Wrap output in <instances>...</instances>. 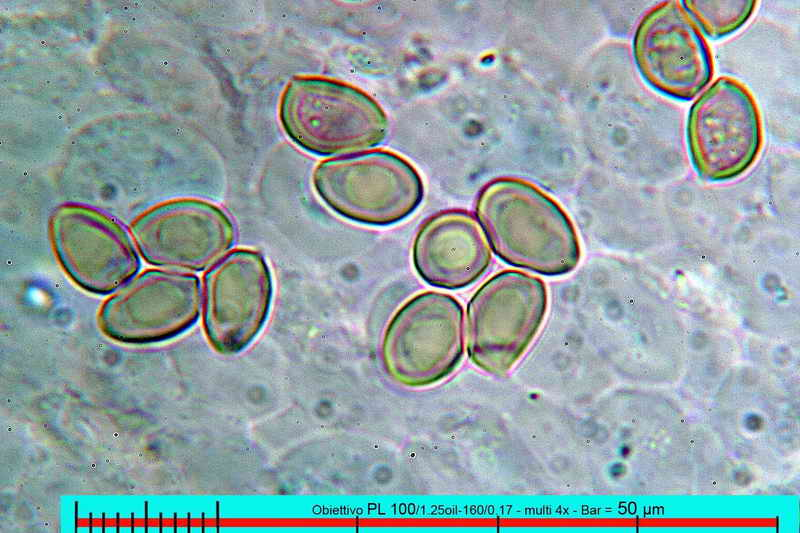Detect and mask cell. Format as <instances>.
<instances>
[{"label": "cell", "instance_id": "cell-1", "mask_svg": "<svg viewBox=\"0 0 800 533\" xmlns=\"http://www.w3.org/2000/svg\"><path fill=\"white\" fill-rule=\"evenodd\" d=\"M476 215L489 245L509 265L561 276L580 261V241L570 217L530 182L490 181L479 192Z\"/></svg>", "mask_w": 800, "mask_h": 533}, {"label": "cell", "instance_id": "cell-8", "mask_svg": "<svg viewBox=\"0 0 800 533\" xmlns=\"http://www.w3.org/2000/svg\"><path fill=\"white\" fill-rule=\"evenodd\" d=\"M273 281L263 255L238 248L225 254L203 279V322L212 347L225 355L250 345L263 328Z\"/></svg>", "mask_w": 800, "mask_h": 533}, {"label": "cell", "instance_id": "cell-4", "mask_svg": "<svg viewBox=\"0 0 800 533\" xmlns=\"http://www.w3.org/2000/svg\"><path fill=\"white\" fill-rule=\"evenodd\" d=\"M548 303L539 277L503 270L482 284L467 306V352L493 375L507 373L538 333Z\"/></svg>", "mask_w": 800, "mask_h": 533}, {"label": "cell", "instance_id": "cell-3", "mask_svg": "<svg viewBox=\"0 0 800 533\" xmlns=\"http://www.w3.org/2000/svg\"><path fill=\"white\" fill-rule=\"evenodd\" d=\"M312 183L334 213L368 226L402 221L416 210L424 194L415 167L384 149L323 160L313 171Z\"/></svg>", "mask_w": 800, "mask_h": 533}, {"label": "cell", "instance_id": "cell-9", "mask_svg": "<svg viewBox=\"0 0 800 533\" xmlns=\"http://www.w3.org/2000/svg\"><path fill=\"white\" fill-rule=\"evenodd\" d=\"M201 304L199 278L172 270L149 269L129 280L100 312L103 330L126 342L171 337L192 325Z\"/></svg>", "mask_w": 800, "mask_h": 533}, {"label": "cell", "instance_id": "cell-11", "mask_svg": "<svg viewBox=\"0 0 800 533\" xmlns=\"http://www.w3.org/2000/svg\"><path fill=\"white\" fill-rule=\"evenodd\" d=\"M50 236L66 274L88 292L110 293L131 280L140 267L126 233L96 213L63 208L52 220Z\"/></svg>", "mask_w": 800, "mask_h": 533}, {"label": "cell", "instance_id": "cell-12", "mask_svg": "<svg viewBox=\"0 0 800 533\" xmlns=\"http://www.w3.org/2000/svg\"><path fill=\"white\" fill-rule=\"evenodd\" d=\"M492 259L479 222L465 211H444L427 219L413 241L412 260L429 285L461 289L473 284Z\"/></svg>", "mask_w": 800, "mask_h": 533}, {"label": "cell", "instance_id": "cell-6", "mask_svg": "<svg viewBox=\"0 0 800 533\" xmlns=\"http://www.w3.org/2000/svg\"><path fill=\"white\" fill-rule=\"evenodd\" d=\"M686 139L690 159L705 180H732L756 161L763 144L758 104L736 78L714 80L691 105Z\"/></svg>", "mask_w": 800, "mask_h": 533}, {"label": "cell", "instance_id": "cell-2", "mask_svg": "<svg viewBox=\"0 0 800 533\" xmlns=\"http://www.w3.org/2000/svg\"><path fill=\"white\" fill-rule=\"evenodd\" d=\"M278 114L292 142L321 156L374 147L388 131L386 113L369 94L324 76L293 77L282 92Z\"/></svg>", "mask_w": 800, "mask_h": 533}, {"label": "cell", "instance_id": "cell-13", "mask_svg": "<svg viewBox=\"0 0 800 533\" xmlns=\"http://www.w3.org/2000/svg\"><path fill=\"white\" fill-rule=\"evenodd\" d=\"M683 7L712 39L724 38L742 28L757 5L754 0H684Z\"/></svg>", "mask_w": 800, "mask_h": 533}, {"label": "cell", "instance_id": "cell-10", "mask_svg": "<svg viewBox=\"0 0 800 533\" xmlns=\"http://www.w3.org/2000/svg\"><path fill=\"white\" fill-rule=\"evenodd\" d=\"M131 233L146 262L183 271H201L214 265L235 238L229 217L199 200L159 207L138 219Z\"/></svg>", "mask_w": 800, "mask_h": 533}, {"label": "cell", "instance_id": "cell-5", "mask_svg": "<svg viewBox=\"0 0 800 533\" xmlns=\"http://www.w3.org/2000/svg\"><path fill=\"white\" fill-rule=\"evenodd\" d=\"M464 353V313L453 296L419 293L389 321L381 344L385 371L403 386L419 388L441 381Z\"/></svg>", "mask_w": 800, "mask_h": 533}, {"label": "cell", "instance_id": "cell-7", "mask_svg": "<svg viewBox=\"0 0 800 533\" xmlns=\"http://www.w3.org/2000/svg\"><path fill=\"white\" fill-rule=\"evenodd\" d=\"M632 52L645 82L669 98L691 100L713 77L710 46L680 1L661 2L642 16Z\"/></svg>", "mask_w": 800, "mask_h": 533}]
</instances>
